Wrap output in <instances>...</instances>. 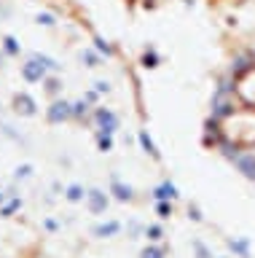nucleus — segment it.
I'll use <instances>...</instances> for the list:
<instances>
[{"instance_id":"nucleus-1","label":"nucleus","mask_w":255,"mask_h":258,"mask_svg":"<svg viewBox=\"0 0 255 258\" xmlns=\"http://www.w3.org/2000/svg\"><path fill=\"white\" fill-rule=\"evenodd\" d=\"M204 143L255 185V56L231 68L215 89L204 116Z\"/></svg>"}]
</instances>
